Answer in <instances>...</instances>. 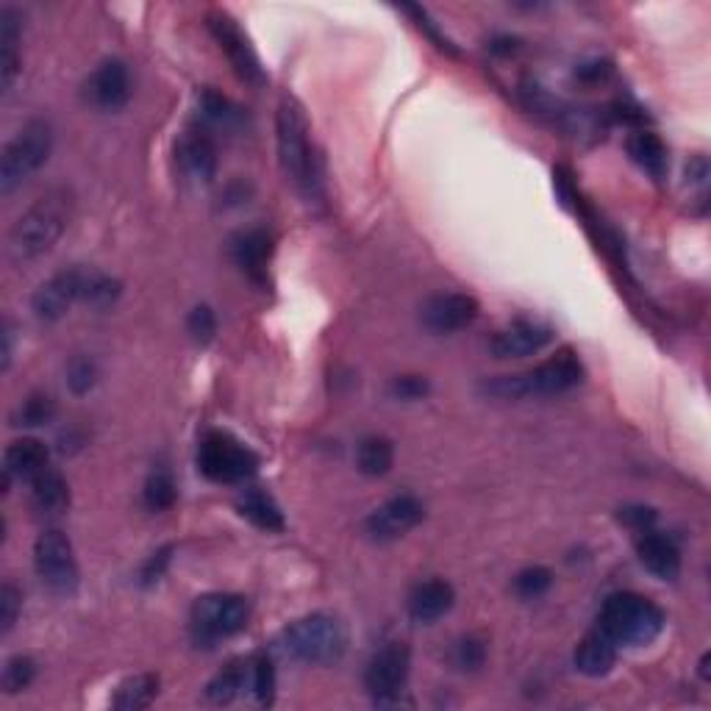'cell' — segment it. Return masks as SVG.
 Returning a JSON list of instances; mask_svg holds the SVG:
<instances>
[{
	"label": "cell",
	"mask_w": 711,
	"mask_h": 711,
	"mask_svg": "<svg viewBox=\"0 0 711 711\" xmlns=\"http://www.w3.org/2000/svg\"><path fill=\"white\" fill-rule=\"evenodd\" d=\"M34 567L48 589L59 595H70L79 587V561L68 534L59 528L42 530L34 545Z\"/></svg>",
	"instance_id": "9c48e42d"
},
{
	"label": "cell",
	"mask_w": 711,
	"mask_h": 711,
	"mask_svg": "<svg viewBox=\"0 0 711 711\" xmlns=\"http://www.w3.org/2000/svg\"><path fill=\"white\" fill-rule=\"evenodd\" d=\"M700 676L709 678V653H705L703 661H700Z\"/></svg>",
	"instance_id": "7dc6e473"
},
{
	"label": "cell",
	"mask_w": 711,
	"mask_h": 711,
	"mask_svg": "<svg viewBox=\"0 0 711 711\" xmlns=\"http://www.w3.org/2000/svg\"><path fill=\"white\" fill-rule=\"evenodd\" d=\"M20 609H23V592L14 584H3L0 589V633H9L18 622Z\"/></svg>",
	"instance_id": "f35d334b"
},
{
	"label": "cell",
	"mask_w": 711,
	"mask_h": 711,
	"mask_svg": "<svg viewBox=\"0 0 711 711\" xmlns=\"http://www.w3.org/2000/svg\"><path fill=\"white\" fill-rule=\"evenodd\" d=\"M628 153L645 173H650L653 178H664L667 147L659 136L650 134V131H637V134L628 136Z\"/></svg>",
	"instance_id": "83f0119b"
},
{
	"label": "cell",
	"mask_w": 711,
	"mask_h": 711,
	"mask_svg": "<svg viewBox=\"0 0 711 711\" xmlns=\"http://www.w3.org/2000/svg\"><path fill=\"white\" fill-rule=\"evenodd\" d=\"M620 523H626L633 530H650L656 523V512L650 506H626L620 508Z\"/></svg>",
	"instance_id": "ee69618b"
},
{
	"label": "cell",
	"mask_w": 711,
	"mask_h": 711,
	"mask_svg": "<svg viewBox=\"0 0 711 711\" xmlns=\"http://www.w3.org/2000/svg\"><path fill=\"white\" fill-rule=\"evenodd\" d=\"M409 670H412V653L403 642H390L370 659L364 670V687L373 694L379 705H398L406 692Z\"/></svg>",
	"instance_id": "30bf717a"
},
{
	"label": "cell",
	"mask_w": 711,
	"mask_h": 711,
	"mask_svg": "<svg viewBox=\"0 0 711 711\" xmlns=\"http://www.w3.org/2000/svg\"><path fill=\"white\" fill-rule=\"evenodd\" d=\"M486 661V645L475 637H464L458 639L456 648H453V664L458 670H481Z\"/></svg>",
	"instance_id": "74e56055"
},
{
	"label": "cell",
	"mask_w": 711,
	"mask_h": 711,
	"mask_svg": "<svg viewBox=\"0 0 711 711\" xmlns=\"http://www.w3.org/2000/svg\"><path fill=\"white\" fill-rule=\"evenodd\" d=\"M278 650L303 664H337L348 648V633L342 622L331 615H309L284 628Z\"/></svg>",
	"instance_id": "5b68a950"
},
{
	"label": "cell",
	"mask_w": 711,
	"mask_h": 711,
	"mask_svg": "<svg viewBox=\"0 0 711 711\" xmlns=\"http://www.w3.org/2000/svg\"><path fill=\"white\" fill-rule=\"evenodd\" d=\"M84 292V270L73 267V270H62L53 278H48L31 298V309H34L37 320L56 322L73 309Z\"/></svg>",
	"instance_id": "4fadbf2b"
},
{
	"label": "cell",
	"mask_w": 711,
	"mask_h": 711,
	"mask_svg": "<svg viewBox=\"0 0 711 711\" xmlns=\"http://www.w3.org/2000/svg\"><path fill=\"white\" fill-rule=\"evenodd\" d=\"M123 287H120L117 278L106 276L101 270H84V292H81V300L95 309H106L114 300L120 298Z\"/></svg>",
	"instance_id": "1f68e13d"
},
{
	"label": "cell",
	"mask_w": 711,
	"mask_h": 711,
	"mask_svg": "<svg viewBox=\"0 0 711 711\" xmlns=\"http://www.w3.org/2000/svg\"><path fill=\"white\" fill-rule=\"evenodd\" d=\"M73 217V195L68 189H51L34 206L18 217L7 239V254L14 265H29L53 250V245L68 231Z\"/></svg>",
	"instance_id": "6da1fadb"
},
{
	"label": "cell",
	"mask_w": 711,
	"mask_h": 711,
	"mask_svg": "<svg viewBox=\"0 0 711 711\" xmlns=\"http://www.w3.org/2000/svg\"><path fill=\"white\" fill-rule=\"evenodd\" d=\"M637 554L645 570L659 578V581H676L678 573H681V550L667 534H659V530L650 528L639 534Z\"/></svg>",
	"instance_id": "e0dca14e"
},
{
	"label": "cell",
	"mask_w": 711,
	"mask_h": 711,
	"mask_svg": "<svg viewBox=\"0 0 711 711\" xmlns=\"http://www.w3.org/2000/svg\"><path fill=\"white\" fill-rule=\"evenodd\" d=\"M48 458H51V453H48L45 442L31 440V436L14 440L12 445L7 447V453H3V486L9 490V484H12L14 478H37L42 470H48Z\"/></svg>",
	"instance_id": "ac0fdd59"
},
{
	"label": "cell",
	"mask_w": 711,
	"mask_h": 711,
	"mask_svg": "<svg viewBox=\"0 0 711 711\" xmlns=\"http://www.w3.org/2000/svg\"><path fill=\"white\" fill-rule=\"evenodd\" d=\"M395 464V445L387 436H364L356 447V467L370 478L387 475Z\"/></svg>",
	"instance_id": "4316f807"
},
{
	"label": "cell",
	"mask_w": 711,
	"mask_h": 711,
	"mask_svg": "<svg viewBox=\"0 0 711 711\" xmlns=\"http://www.w3.org/2000/svg\"><path fill=\"white\" fill-rule=\"evenodd\" d=\"M187 328H189V333H193L195 342L209 344L212 339H215V333H217L215 311H212L209 306H195V309L189 311Z\"/></svg>",
	"instance_id": "ab89813d"
},
{
	"label": "cell",
	"mask_w": 711,
	"mask_h": 711,
	"mask_svg": "<svg viewBox=\"0 0 711 711\" xmlns=\"http://www.w3.org/2000/svg\"><path fill=\"white\" fill-rule=\"evenodd\" d=\"M37 678V661L29 656H12L3 664V676H0V687L7 694H18L29 689Z\"/></svg>",
	"instance_id": "e575fe53"
},
{
	"label": "cell",
	"mask_w": 711,
	"mask_h": 711,
	"mask_svg": "<svg viewBox=\"0 0 711 711\" xmlns=\"http://www.w3.org/2000/svg\"><path fill=\"white\" fill-rule=\"evenodd\" d=\"M169 554H173V548H162L158 554H153L151 559H147V565L142 567V584H145V587H151V584H156L158 578L164 576V570H167L169 565Z\"/></svg>",
	"instance_id": "f6af8a7d"
},
{
	"label": "cell",
	"mask_w": 711,
	"mask_h": 711,
	"mask_svg": "<svg viewBox=\"0 0 711 711\" xmlns=\"http://www.w3.org/2000/svg\"><path fill=\"white\" fill-rule=\"evenodd\" d=\"M478 300L473 295L445 292L425 300L423 311H420V322H423L425 331L442 337V333H456L467 328L478 317Z\"/></svg>",
	"instance_id": "5bb4252c"
},
{
	"label": "cell",
	"mask_w": 711,
	"mask_h": 711,
	"mask_svg": "<svg viewBox=\"0 0 711 711\" xmlns=\"http://www.w3.org/2000/svg\"><path fill=\"white\" fill-rule=\"evenodd\" d=\"M245 687H250V661H231L212 678L206 687V698L220 705L231 703Z\"/></svg>",
	"instance_id": "f546056e"
},
{
	"label": "cell",
	"mask_w": 711,
	"mask_h": 711,
	"mask_svg": "<svg viewBox=\"0 0 711 711\" xmlns=\"http://www.w3.org/2000/svg\"><path fill=\"white\" fill-rule=\"evenodd\" d=\"M598 628L617 648H642L664 631V611L637 592H617L606 598Z\"/></svg>",
	"instance_id": "3957f363"
},
{
	"label": "cell",
	"mask_w": 711,
	"mask_h": 711,
	"mask_svg": "<svg viewBox=\"0 0 711 711\" xmlns=\"http://www.w3.org/2000/svg\"><path fill=\"white\" fill-rule=\"evenodd\" d=\"M9 362H12V331L7 328V333H3V370H9Z\"/></svg>",
	"instance_id": "bcb514c9"
},
{
	"label": "cell",
	"mask_w": 711,
	"mask_h": 711,
	"mask_svg": "<svg viewBox=\"0 0 711 711\" xmlns=\"http://www.w3.org/2000/svg\"><path fill=\"white\" fill-rule=\"evenodd\" d=\"M20 42H23V20L14 9L0 12V81L9 92L20 73Z\"/></svg>",
	"instance_id": "603a6c76"
},
{
	"label": "cell",
	"mask_w": 711,
	"mask_h": 711,
	"mask_svg": "<svg viewBox=\"0 0 711 711\" xmlns=\"http://www.w3.org/2000/svg\"><path fill=\"white\" fill-rule=\"evenodd\" d=\"M550 342H554V328L548 322L523 317V320H514L512 326L497 331L492 337L490 350L495 353V359H523V356L539 353Z\"/></svg>",
	"instance_id": "2e32d148"
},
{
	"label": "cell",
	"mask_w": 711,
	"mask_h": 711,
	"mask_svg": "<svg viewBox=\"0 0 711 711\" xmlns=\"http://www.w3.org/2000/svg\"><path fill=\"white\" fill-rule=\"evenodd\" d=\"M234 261L243 267V272H248L254 281H265L267 276V259L272 254V237L265 228H250L234 237L231 243Z\"/></svg>",
	"instance_id": "7402d4cb"
},
{
	"label": "cell",
	"mask_w": 711,
	"mask_h": 711,
	"mask_svg": "<svg viewBox=\"0 0 711 711\" xmlns=\"http://www.w3.org/2000/svg\"><path fill=\"white\" fill-rule=\"evenodd\" d=\"M239 514L261 530H284V512L265 490H248L239 501Z\"/></svg>",
	"instance_id": "f1b7e54d"
},
{
	"label": "cell",
	"mask_w": 711,
	"mask_h": 711,
	"mask_svg": "<svg viewBox=\"0 0 711 711\" xmlns=\"http://www.w3.org/2000/svg\"><path fill=\"white\" fill-rule=\"evenodd\" d=\"M573 659H576L578 672H584V676L589 678L609 676L611 667H615L617 661V645L598 628V631L587 633V637L578 642L576 656H573Z\"/></svg>",
	"instance_id": "d4e9b609"
},
{
	"label": "cell",
	"mask_w": 711,
	"mask_h": 711,
	"mask_svg": "<svg viewBox=\"0 0 711 711\" xmlns=\"http://www.w3.org/2000/svg\"><path fill=\"white\" fill-rule=\"evenodd\" d=\"M429 381L420 379V375H401V379L392 381V395L401 398V401H418V398L429 395Z\"/></svg>",
	"instance_id": "7bdbcfd3"
},
{
	"label": "cell",
	"mask_w": 711,
	"mask_h": 711,
	"mask_svg": "<svg viewBox=\"0 0 711 711\" xmlns=\"http://www.w3.org/2000/svg\"><path fill=\"white\" fill-rule=\"evenodd\" d=\"M178 164L184 173L195 182L209 184L217 173V151L215 142L204 134V131H189L182 142H178Z\"/></svg>",
	"instance_id": "44dd1931"
},
{
	"label": "cell",
	"mask_w": 711,
	"mask_h": 711,
	"mask_svg": "<svg viewBox=\"0 0 711 711\" xmlns=\"http://www.w3.org/2000/svg\"><path fill=\"white\" fill-rule=\"evenodd\" d=\"M403 12L412 14L414 23L420 25V31H425V34H429L431 40L436 42V48H440V51L451 53V56H458V51H456V48H453V42L447 40V37H442V31L436 29V23L429 18V12H425V9H420V7H403Z\"/></svg>",
	"instance_id": "60d3db41"
},
{
	"label": "cell",
	"mask_w": 711,
	"mask_h": 711,
	"mask_svg": "<svg viewBox=\"0 0 711 711\" xmlns=\"http://www.w3.org/2000/svg\"><path fill=\"white\" fill-rule=\"evenodd\" d=\"M554 584V573L548 567H525L517 578H514V592L523 600H534L545 595Z\"/></svg>",
	"instance_id": "d590c367"
},
{
	"label": "cell",
	"mask_w": 711,
	"mask_h": 711,
	"mask_svg": "<svg viewBox=\"0 0 711 711\" xmlns=\"http://www.w3.org/2000/svg\"><path fill=\"white\" fill-rule=\"evenodd\" d=\"M86 101L101 112H120L131 101V73L120 59H106L86 79Z\"/></svg>",
	"instance_id": "9a60e30c"
},
{
	"label": "cell",
	"mask_w": 711,
	"mask_h": 711,
	"mask_svg": "<svg viewBox=\"0 0 711 711\" xmlns=\"http://www.w3.org/2000/svg\"><path fill=\"white\" fill-rule=\"evenodd\" d=\"M206 25H209L212 37H215V42L220 45V51L226 53L228 62H231L234 73H237L245 84H254V86L265 84L267 79H265V70H261L259 56H256L254 45H250V40L245 37V31L239 29L237 20H234L228 12H220V9H217V12L206 14Z\"/></svg>",
	"instance_id": "8fae6325"
},
{
	"label": "cell",
	"mask_w": 711,
	"mask_h": 711,
	"mask_svg": "<svg viewBox=\"0 0 711 711\" xmlns=\"http://www.w3.org/2000/svg\"><path fill=\"white\" fill-rule=\"evenodd\" d=\"M29 484L31 503H34L37 512L45 514V517H59V514H64L70 508V484L59 470H42Z\"/></svg>",
	"instance_id": "cb8c5ba5"
},
{
	"label": "cell",
	"mask_w": 711,
	"mask_h": 711,
	"mask_svg": "<svg viewBox=\"0 0 711 711\" xmlns=\"http://www.w3.org/2000/svg\"><path fill=\"white\" fill-rule=\"evenodd\" d=\"M250 604L243 595H204L193 606V633L198 642L215 645L248 626Z\"/></svg>",
	"instance_id": "ba28073f"
},
{
	"label": "cell",
	"mask_w": 711,
	"mask_h": 711,
	"mask_svg": "<svg viewBox=\"0 0 711 711\" xmlns=\"http://www.w3.org/2000/svg\"><path fill=\"white\" fill-rule=\"evenodd\" d=\"M523 95H525V103H528L530 112L537 114V117L548 120L554 128H561V131L589 128V114L578 112L576 106L565 103L561 97L548 95V92L539 90V86H528V90H523Z\"/></svg>",
	"instance_id": "ffe728a7"
},
{
	"label": "cell",
	"mask_w": 711,
	"mask_h": 711,
	"mask_svg": "<svg viewBox=\"0 0 711 711\" xmlns=\"http://www.w3.org/2000/svg\"><path fill=\"white\" fill-rule=\"evenodd\" d=\"M276 134H278V158H281L284 173L292 178L295 187L303 193V198L320 200L322 198V173L320 156L309 136V120H306L303 106L292 95H284L278 103L276 114Z\"/></svg>",
	"instance_id": "7a4b0ae2"
},
{
	"label": "cell",
	"mask_w": 711,
	"mask_h": 711,
	"mask_svg": "<svg viewBox=\"0 0 711 711\" xmlns=\"http://www.w3.org/2000/svg\"><path fill=\"white\" fill-rule=\"evenodd\" d=\"M581 359L570 348H565L528 373L501 375V379L486 381L484 392L492 398H501V401H519V398L530 395H561V392L581 384Z\"/></svg>",
	"instance_id": "277c9868"
},
{
	"label": "cell",
	"mask_w": 711,
	"mask_h": 711,
	"mask_svg": "<svg viewBox=\"0 0 711 711\" xmlns=\"http://www.w3.org/2000/svg\"><path fill=\"white\" fill-rule=\"evenodd\" d=\"M97 368L90 356H75L73 362L68 364V384L75 395H86L95 387Z\"/></svg>",
	"instance_id": "8d00e7d4"
},
{
	"label": "cell",
	"mask_w": 711,
	"mask_h": 711,
	"mask_svg": "<svg viewBox=\"0 0 711 711\" xmlns=\"http://www.w3.org/2000/svg\"><path fill=\"white\" fill-rule=\"evenodd\" d=\"M456 604V592L447 581L442 578H431V581L418 584L409 595V615H412L414 622H423V626H431L440 617H445L447 611Z\"/></svg>",
	"instance_id": "d6986e66"
},
{
	"label": "cell",
	"mask_w": 711,
	"mask_h": 711,
	"mask_svg": "<svg viewBox=\"0 0 711 711\" xmlns=\"http://www.w3.org/2000/svg\"><path fill=\"white\" fill-rule=\"evenodd\" d=\"M200 109H204V117L212 120V123H228L234 117V106L223 95H217L215 90H206L200 95Z\"/></svg>",
	"instance_id": "b9f144b4"
},
{
	"label": "cell",
	"mask_w": 711,
	"mask_h": 711,
	"mask_svg": "<svg viewBox=\"0 0 711 711\" xmlns=\"http://www.w3.org/2000/svg\"><path fill=\"white\" fill-rule=\"evenodd\" d=\"M158 694V676L153 672H140V676H131L114 689L112 705L117 711H140L147 709V705L156 700Z\"/></svg>",
	"instance_id": "484cf974"
},
{
	"label": "cell",
	"mask_w": 711,
	"mask_h": 711,
	"mask_svg": "<svg viewBox=\"0 0 711 711\" xmlns=\"http://www.w3.org/2000/svg\"><path fill=\"white\" fill-rule=\"evenodd\" d=\"M425 517V506L414 495H398L392 501L381 503L368 519H364V530L375 543H395V539L406 537L409 530L418 528Z\"/></svg>",
	"instance_id": "7c38bea8"
},
{
	"label": "cell",
	"mask_w": 711,
	"mask_h": 711,
	"mask_svg": "<svg viewBox=\"0 0 711 711\" xmlns=\"http://www.w3.org/2000/svg\"><path fill=\"white\" fill-rule=\"evenodd\" d=\"M142 497H145V506L151 512H167L178 501V486H175V478L167 470H156V473L147 475Z\"/></svg>",
	"instance_id": "d6a6232c"
},
{
	"label": "cell",
	"mask_w": 711,
	"mask_h": 711,
	"mask_svg": "<svg viewBox=\"0 0 711 711\" xmlns=\"http://www.w3.org/2000/svg\"><path fill=\"white\" fill-rule=\"evenodd\" d=\"M53 134L45 120H34L25 125L0 156V193L9 195L20 184L29 182L31 175L51 158Z\"/></svg>",
	"instance_id": "8992f818"
},
{
	"label": "cell",
	"mask_w": 711,
	"mask_h": 711,
	"mask_svg": "<svg viewBox=\"0 0 711 711\" xmlns=\"http://www.w3.org/2000/svg\"><path fill=\"white\" fill-rule=\"evenodd\" d=\"M198 470L215 484H243L259 470V456L234 436L212 431L200 440Z\"/></svg>",
	"instance_id": "52a82bcc"
},
{
	"label": "cell",
	"mask_w": 711,
	"mask_h": 711,
	"mask_svg": "<svg viewBox=\"0 0 711 711\" xmlns=\"http://www.w3.org/2000/svg\"><path fill=\"white\" fill-rule=\"evenodd\" d=\"M250 689H254L259 705H270L276 698V667L267 653H256L250 659Z\"/></svg>",
	"instance_id": "836d02e7"
},
{
	"label": "cell",
	"mask_w": 711,
	"mask_h": 711,
	"mask_svg": "<svg viewBox=\"0 0 711 711\" xmlns=\"http://www.w3.org/2000/svg\"><path fill=\"white\" fill-rule=\"evenodd\" d=\"M56 418V403H53L51 395H42V392H34V395L25 398L12 414L14 429H37V425H45Z\"/></svg>",
	"instance_id": "4dcf8cb0"
}]
</instances>
